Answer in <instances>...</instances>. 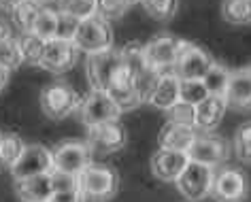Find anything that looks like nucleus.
<instances>
[{"label": "nucleus", "mask_w": 251, "mask_h": 202, "mask_svg": "<svg viewBox=\"0 0 251 202\" xmlns=\"http://www.w3.org/2000/svg\"><path fill=\"white\" fill-rule=\"evenodd\" d=\"M119 177L111 166L106 164H90L83 173L77 177V189L85 196V200L104 202L111 200L117 194Z\"/></svg>", "instance_id": "obj_1"}, {"label": "nucleus", "mask_w": 251, "mask_h": 202, "mask_svg": "<svg viewBox=\"0 0 251 202\" xmlns=\"http://www.w3.org/2000/svg\"><path fill=\"white\" fill-rule=\"evenodd\" d=\"M79 92L66 81H53L43 87L41 92V109L49 119H64L79 111L81 106Z\"/></svg>", "instance_id": "obj_2"}, {"label": "nucleus", "mask_w": 251, "mask_h": 202, "mask_svg": "<svg viewBox=\"0 0 251 202\" xmlns=\"http://www.w3.org/2000/svg\"><path fill=\"white\" fill-rule=\"evenodd\" d=\"M73 43L79 51H85L90 55L109 51V49H113V30L109 26V22L102 20V17L98 15L87 17V20L79 22V28Z\"/></svg>", "instance_id": "obj_3"}, {"label": "nucleus", "mask_w": 251, "mask_h": 202, "mask_svg": "<svg viewBox=\"0 0 251 202\" xmlns=\"http://www.w3.org/2000/svg\"><path fill=\"white\" fill-rule=\"evenodd\" d=\"M124 62H122V51L119 49H109V51H100L92 53L87 58L85 73L87 81H90L94 92H106L111 87V83L115 81V77L122 71Z\"/></svg>", "instance_id": "obj_4"}, {"label": "nucleus", "mask_w": 251, "mask_h": 202, "mask_svg": "<svg viewBox=\"0 0 251 202\" xmlns=\"http://www.w3.org/2000/svg\"><path fill=\"white\" fill-rule=\"evenodd\" d=\"M92 147L81 141H64L51 149L53 170L71 177H79L92 164Z\"/></svg>", "instance_id": "obj_5"}, {"label": "nucleus", "mask_w": 251, "mask_h": 202, "mask_svg": "<svg viewBox=\"0 0 251 202\" xmlns=\"http://www.w3.org/2000/svg\"><path fill=\"white\" fill-rule=\"evenodd\" d=\"M81 124L87 126V130L100 124L117 122V117L122 115L119 106L113 102V98L106 92H90L87 96L81 100V106L77 111Z\"/></svg>", "instance_id": "obj_6"}, {"label": "nucleus", "mask_w": 251, "mask_h": 202, "mask_svg": "<svg viewBox=\"0 0 251 202\" xmlns=\"http://www.w3.org/2000/svg\"><path fill=\"white\" fill-rule=\"evenodd\" d=\"M183 43L185 41L177 39V36H171V34H160L149 43H145L143 45V55H145L147 66L158 73L175 68L181 49H183Z\"/></svg>", "instance_id": "obj_7"}, {"label": "nucleus", "mask_w": 251, "mask_h": 202, "mask_svg": "<svg viewBox=\"0 0 251 202\" xmlns=\"http://www.w3.org/2000/svg\"><path fill=\"white\" fill-rule=\"evenodd\" d=\"M249 194V179L238 168H219L213 177L211 196L217 202H243Z\"/></svg>", "instance_id": "obj_8"}, {"label": "nucleus", "mask_w": 251, "mask_h": 202, "mask_svg": "<svg viewBox=\"0 0 251 202\" xmlns=\"http://www.w3.org/2000/svg\"><path fill=\"white\" fill-rule=\"evenodd\" d=\"M213 173L211 166H204V164H198V162H190L187 168L183 170V175L177 179V189L181 192V196L192 202L196 200H202L211 194V187H213Z\"/></svg>", "instance_id": "obj_9"}, {"label": "nucleus", "mask_w": 251, "mask_h": 202, "mask_svg": "<svg viewBox=\"0 0 251 202\" xmlns=\"http://www.w3.org/2000/svg\"><path fill=\"white\" fill-rule=\"evenodd\" d=\"M51 170H53L51 149L43 147V145H26L22 157L11 168V175H13V181H20V179H30V177L47 175Z\"/></svg>", "instance_id": "obj_10"}, {"label": "nucleus", "mask_w": 251, "mask_h": 202, "mask_svg": "<svg viewBox=\"0 0 251 202\" xmlns=\"http://www.w3.org/2000/svg\"><path fill=\"white\" fill-rule=\"evenodd\" d=\"M187 155H190V162H198V164H204V166L215 168L228 160L230 145L222 136L202 134L200 132L196 136V141L192 143V147L187 149Z\"/></svg>", "instance_id": "obj_11"}, {"label": "nucleus", "mask_w": 251, "mask_h": 202, "mask_svg": "<svg viewBox=\"0 0 251 202\" xmlns=\"http://www.w3.org/2000/svg\"><path fill=\"white\" fill-rule=\"evenodd\" d=\"M213 64H215V62H213V58L202 47L194 45V43H183V49H181L179 60L173 71L177 73L179 79H200L202 81Z\"/></svg>", "instance_id": "obj_12"}, {"label": "nucleus", "mask_w": 251, "mask_h": 202, "mask_svg": "<svg viewBox=\"0 0 251 202\" xmlns=\"http://www.w3.org/2000/svg\"><path fill=\"white\" fill-rule=\"evenodd\" d=\"M77 55H79V49L75 47L73 41L53 39V41H47L39 66L53 75H62V73H68L75 66Z\"/></svg>", "instance_id": "obj_13"}, {"label": "nucleus", "mask_w": 251, "mask_h": 202, "mask_svg": "<svg viewBox=\"0 0 251 202\" xmlns=\"http://www.w3.org/2000/svg\"><path fill=\"white\" fill-rule=\"evenodd\" d=\"M126 141H128L126 128L119 122L100 124L87 130V145L98 153H113V151L124 149Z\"/></svg>", "instance_id": "obj_14"}, {"label": "nucleus", "mask_w": 251, "mask_h": 202, "mask_svg": "<svg viewBox=\"0 0 251 202\" xmlns=\"http://www.w3.org/2000/svg\"><path fill=\"white\" fill-rule=\"evenodd\" d=\"M190 164V155L185 151H173V149H160L151 157V173L160 181L177 183V179L183 175V170Z\"/></svg>", "instance_id": "obj_15"}, {"label": "nucleus", "mask_w": 251, "mask_h": 202, "mask_svg": "<svg viewBox=\"0 0 251 202\" xmlns=\"http://www.w3.org/2000/svg\"><path fill=\"white\" fill-rule=\"evenodd\" d=\"M106 94L113 98V102L119 106V111H130V109H136L141 102H145L141 94V87L136 83V79L130 75L126 68L122 66V71L115 77V81L111 83V87L106 90Z\"/></svg>", "instance_id": "obj_16"}, {"label": "nucleus", "mask_w": 251, "mask_h": 202, "mask_svg": "<svg viewBox=\"0 0 251 202\" xmlns=\"http://www.w3.org/2000/svg\"><path fill=\"white\" fill-rule=\"evenodd\" d=\"M149 104L160 111H171L175 104L181 102V79L175 71H164L158 75V81L149 92Z\"/></svg>", "instance_id": "obj_17"}, {"label": "nucleus", "mask_w": 251, "mask_h": 202, "mask_svg": "<svg viewBox=\"0 0 251 202\" xmlns=\"http://www.w3.org/2000/svg\"><path fill=\"white\" fill-rule=\"evenodd\" d=\"M224 98L226 104L236 111L251 109V66L230 73V83Z\"/></svg>", "instance_id": "obj_18"}, {"label": "nucleus", "mask_w": 251, "mask_h": 202, "mask_svg": "<svg viewBox=\"0 0 251 202\" xmlns=\"http://www.w3.org/2000/svg\"><path fill=\"white\" fill-rule=\"evenodd\" d=\"M196 136H198V130L194 126L179 124V122H166L158 134V143H160V149L185 151L187 153V149L192 147Z\"/></svg>", "instance_id": "obj_19"}, {"label": "nucleus", "mask_w": 251, "mask_h": 202, "mask_svg": "<svg viewBox=\"0 0 251 202\" xmlns=\"http://www.w3.org/2000/svg\"><path fill=\"white\" fill-rule=\"evenodd\" d=\"M15 194L22 202H49L55 194L51 173L15 181Z\"/></svg>", "instance_id": "obj_20"}, {"label": "nucleus", "mask_w": 251, "mask_h": 202, "mask_svg": "<svg viewBox=\"0 0 251 202\" xmlns=\"http://www.w3.org/2000/svg\"><path fill=\"white\" fill-rule=\"evenodd\" d=\"M226 98L224 96H206L202 102L196 104V115H194V128L202 134H209L219 126L226 113Z\"/></svg>", "instance_id": "obj_21"}, {"label": "nucleus", "mask_w": 251, "mask_h": 202, "mask_svg": "<svg viewBox=\"0 0 251 202\" xmlns=\"http://www.w3.org/2000/svg\"><path fill=\"white\" fill-rule=\"evenodd\" d=\"M24 149H26V143L13 132L0 134V168H13L17 160L22 157Z\"/></svg>", "instance_id": "obj_22"}, {"label": "nucleus", "mask_w": 251, "mask_h": 202, "mask_svg": "<svg viewBox=\"0 0 251 202\" xmlns=\"http://www.w3.org/2000/svg\"><path fill=\"white\" fill-rule=\"evenodd\" d=\"M222 17L232 26H249L251 24V0H224Z\"/></svg>", "instance_id": "obj_23"}, {"label": "nucleus", "mask_w": 251, "mask_h": 202, "mask_svg": "<svg viewBox=\"0 0 251 202\" xmlns=\"http://www.w3.org/2000/svg\"><path fill=\"white\" fill-rule=\"evenodd\" d=\"M17 43H20V51H22L24 62L39 66L47 41H43L41 36H36L34 32H24L22 36H17Z\"/></svg>", "instance_id": "obj_24"}, {"label": "nucleus", "mask_w": 251, "mask_h": 202, "mask_svg": "<svg viewBox=\"0 0 251 202\" xmlns=\"http://www.w3.org/2000/svg\"><path fill=\"white\" fill-rule=\"evenodd\" d=\"M230 73L226 66L222 64H213L211 71L204 75L202 83L209 92V96H226V90H228V83H230Z\"/></svg>", "instance_id": "obj_25"}, {"label": "nucleus", "mask_w": 251, "mask_h": 202, "mask_svg": "<svg viewBox=\"0 0 251 202\" xmlns=\"http://www.w3.org/2000/svg\"><path fill=\"white\" fill-rule=\"evenodd\" d=\"M41 4H36L34 0H24L20 7H15L11 11V15H13V24L17 28L22 30V32H32L34 28V22L36 17L41 13Z\"/></svg>", "instance_id": "obj_26"}, {"label": "nucleus", "mask_w": 251, "mask_h": 202, "mask_svg": "<svg viewBox=\"0 0 251 202\" xmlns=\"http://www.w3.org/2000/svg\"><path fill=\"white\" fill-rule=\"evenodd\" d=\"M58 20H60L58 11L43 7L39 17H36V22H34L32 32L36 36H41L43 41H53L55 39V32H58Z\"/></svg>", "instance_id": "obj_27"}, {"label": "nucleus", "mask_w": 251, "mask_h": 202, "mask_svg": "<svg viewBox=\"0 0 251 202\" xmlns=\"http://www.w3.org/2000/svg\"><path fill=\"white\" fill-rule=\"evenodd\" d=\"M58 11L83 22L96 15V0H58Z\"/></svg>", "instance_id": "obj_28"}, {"label": "nucleus", "mask_w": 251, "mask_h": 202, "mask_svg": "<svg viewBox=\"0 0 251 202\" xmlns=\"http://www.w3.org/2000/svg\"><path fill=\"white\" fill-rule=\"evenodd\" d=\"M141 4L149 13V17H153L158 22L171 20L179 9V0H141Z\"/></svg>", "instance_id": "obj_29"}, {"label": "nucleus", "mask_w": 251, "mask_h": 202, "mask_svg": "<svg viewBox=\"0 0 251 202\" xmlns=\"http://www.w3.org/2000/svg\"><path fill=\"white\" fill-rule=\"evenodd\" d=\"M234 155L245 164H251V122H245L234 132Z\"/></svg>", "instance_id": "obj_30"}, {"label": "nucleus", "mask_w": 251, "mask_h": 202, "mask_svg": "<svg viewBox=\"0 0 251 202\" xmlns=\"http://www.w3.org/2000/svg\"><path fill=\"white\" fill-rule=\"evenodd\" d=\"M206 96H209V92L200 79H181V102L196 106Z\"/></svg>", "instance_id": "obj_31"}, {"label": "nucleus", "mask_w": 251, "mask_h": 202, "mask_svg": "<svg viewBox=\"0 0 251 202\" xmlns=\"http://www.w3.org/2000/svg\"><path fill=\"white\" fill-rule=\"evenodd\" d=\"M22 62H24V58H22L17 39L11 36V39L0 43V64L7 68V71H15V68H20Z\"/></svg>", "instance_id": "obj_32"}, {"label": "nucleus", "mask_w": 251, "mask_h": 202, "mask_svg": "<svg viewBox=\"0 0 251 202\" xmlns=\"http://www.w3.org/2000/svg\"><path fill=\"white\" fill-rule=\"evenodd\" d=\"M126 11H128V4L122 2V0H96V15L106 22L119 20Z\"/></svg>", "instance_id": "obj_33"}, {"label": "nucleus", "mask_w": 251, "mask_h": 202, "mask_svg": "<svg viewBox=\"0 0 251 202\" xmlns=\"http://www.w3.org/2000/svg\"><path fill=\"white\" fill-rule=\"evenodd\" d=\"M168 113V122H179V124H187L194 126V115H196V106L185 104V102H177Z\"/></svg>", "instance_id": "obj_34"}, {"label": "nucleus", "mask_w": 251, "mask_h": 202, "mask_svg": "<svg viewBox=\"0 0 251 202\" xmlns=\"http://www.w3.org/2000/svg\"><path fill=\"white\" fill-rule=\"evenodd\" d=\"M58 13H60V11H58ZM77 28H79V20H75V17H71V15L60 13L55 39H60V41H73L75 34H77Z\"/></svg>", "instance_id": "obj_35"}, {"label": "nucleus", "mask_w": 251, "mask_h": 202, "mask_svg": "<svg viewBox=\"0 0 251 202\" xmlns=\"http://www.w3.org/2000/svg\"><path fill=\"white\" fill-rule=\"evenodd\" d=\"M51 179H53V189L58 192H68V189H77V177L58 173V170H51Z\"/></svg>", "instance_id": "obj_36"}, {"label": "nucleus", "mask_w": 251, "mask_h": 202, "mask_svg": "<svg viewBox=\"0 0 251 202\" xmlns=\"http://www.w3.org/2000/svg\"><path fill=\"white\" fill-rule=\"evenodd\" d=\"M49 202H85V196L79 189H68V192H58Z\"/></svg>", "instance_id": "obj_37"}, {"label": "nucleus", "mask_w": 251, "mask_h": 202, "mask_svg": "<svg viewBox=\"0 0 251 202\" xmlns=\"http://www.w3.org/2000/svg\"><path fill=\"white\" fill-rule=\"evenodd\" d=\"M11 39V26L4 20H0V43Z\"/></svg>", "instance_id": "obj_38"}, {"label": "nucleus", "mask_w": 251, "mask_h": 202, "mask_svg": "<svg viewBox=\"0 0 251 202\" xmlns=\"http://www.w3.org/2000/svg\"><path fill=\"white\" fill-rule=\"evenodd\" d=\"M24 0H0V9L4 11H13L15 7H20Z\"/></svg>", "instance_id": "obj_39"}, {"label": "nucleus", "mask_w": 251, "mask_h": 202, "mask_svg": "<svg viewBox=\"0 0 251 202\" xmlns=\"http://www.w3.org/2000/svg\"><path fill=\"white\" fill-rule=\"evenodd\" d=\"M9 75H11V71H7L2 64H0V92L4 90V85L9 83Z\"/></svg>", "instance_id": "obj_40"}, {"label": "nucleus", "mask_w": 251, "mask_h": 202, "mask_svg": "<svg viewBox=\"0 0 251 202\" xmlns=\"http://www.w3.org/2000/svg\"><path fill=\"white\" fill-rule=\"evenodd\" d=\"M36 4H41V7H47V4H51V2H55V0H34Z\"/></svg>", "instance_id": "obj_41"}, {"label": "nucleus", "mask_w": 251, "mask_h": 202, "mask_svg": "<svg viewBox=\"0 0 251 202\" xmlns=\"http://www.w3.org/2000/svg\"><path fill=\"white\" fill-rule=\"evenodd\" d=\"M122 2H126L128 7H132V4H136V2H141V0H122Z\"/></svg>", "instance_id": "obj_42"}]
</instances>
